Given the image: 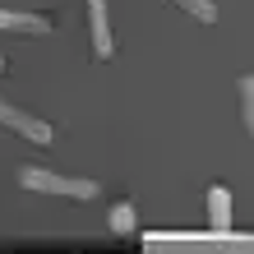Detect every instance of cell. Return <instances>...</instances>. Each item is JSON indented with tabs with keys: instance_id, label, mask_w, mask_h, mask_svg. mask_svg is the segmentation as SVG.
<instances>
[{
	"instance_id": "cell-1",
	"label": "cell",
	"mask_w": 254,
	"mask_h": 254,
	"mask_svg": "<svg viewBox=\"0 0 254 254\" xmlns=\"http://www.w3.org/2000/svg\"><path fill=\"white\" fill-rule=\"evenodd\" d=\"M19 185L33 190V194H61V199H97V181L42 171V167H19Z\"/></svg>"
},
{
	"instance_id": "cell-2",
	"label": "cell",
	"mask_w": 254,
	"mask_h": 254,
	"mask_svg": "<svg viewBox=\"0 0 254 254\" xmlns=\"http://www.w3.org/2000/svg\"><path fill=\"white\" fill-rule=\"evenodd\" d=\"M0 125L14 129V134H23L28 143H42V148L56 139L47 121H37V116H28V111H19V107H9V102H0Z\"/></svg>"
},
{
	"instance_id": "cell-3",
	"label": "cell",
	"mask_w": 254,
	"mask_h": 254,
	"mask_svg": "<svg viewBox=\"0 0 254 254\" xmlns=\"http://www.w3.org/2000/svg\"><path fill=\"white\" fill-rule=\"evenodd\" d=\"M88 28H93V51L111 56L116 51V33H111V19H107V0H88Z\"/></svg>"
},
{
	"instance_id": "cell-4",
	"label": "cell",
	"mask_w": 254,
	"mask_h": 254,
	"mask_svg": "<svg viewBox=\"0 0 254 254\" xmlns=\"http://www.w3.org/2000/svg\"><path fill=\"white\" fill-rule=\"evenodd\" d=\"M0 33H28V37H47L51 23L42 14H28V9H0Z\"/></svg>"
},
{
	"instance_id": "cell-5",
	"label": "cell",
	"mask_w": 254,
	"mask_h": 254,
	"mask_svg": "<svg viewBox=\"0 0 254 254\" xmlns=\"http://www.w3.org/2000/svg\"><path fill=\"white\" fill-rule=\"evenodd\" d=\"M208 227H213L217 236L231 231V194H227V185H213V190H208Z\"/></svg>"
},
{
	"instance_id": "cell-6",
	"label": "cell",
	"mask_w": 254,
	"mask_h": 254,
	"mask_svg": "<svg viewBox=\"0 0 254 254\" xmlns=\"http://www.w3.org/2000/svg\"><path fill=\"white\" fill-rule=\"evenodd\" d=\"M134 227H139V217H134V203L121 199V203L111 208V231H116V236H129Z\"/></svg>"
},
{
	"instance_id": "cell-7",
	"label": "cell",
	"mask_w": 254,
	"mask_h": 254,
	"mask_svg": "<svg viewBox=\"0 0 254 254\" xmlns=\"http://www.w3.org/2000/svg\"><path fill=\"white\" fill-rule=\"evenodd\" d=\"M176 5H181L190 19H199V23H213L217 19V5H213V0H176Z\"/></svg>"
},
{
	"instance_id": "cell-8",
	"label": "cell",
	"mask_w": 254,
	"mask_h": 254,
	"mask_svg": "<svg viewBox=\"0 0 254 254\" xmlns=\"http://www.w3.org/2000/svg\"><path fill=\"white\" fill-rule=\"evenodd\" d=\"M254 79H250V74H245V79H241V116H245V125H254Z\"/></svg>"
},
{
	"instance_id": "cell-9",
	"label": "cell",
	"mask_w": 254,
	"mask_h": 254,
	"mask_svg": "<svg viewBox=\"0 0 254 254\" xmlns=\"http://www.w3.org/2000/svg\"><path fill=\"white\" fill-rule=\"evenodd\" d=\"M0 69H5V56H0Z\"/></svg>"
}]
</instances>
